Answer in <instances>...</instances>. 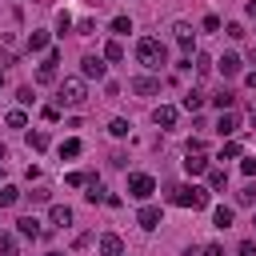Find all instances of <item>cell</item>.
<instances>
[{"label":"cell","instance_id":"8fae6325","mask_svg":"<svg viewBox=\"0 0 256 256\" xmlns=\"http://www.w3.org/2000/svg\"><path fill=\"white\" fill-rule=\"evenodd\" d=\"M152 120H156V128H172V124H176V108H172V104H160V108L152 112Z\"/></svg>","mask_w":256,"mask_h":256},{"label":"cell","instance_id":"4dcf8cb0","mask_svg":"<svg viewBox=\"0 0 256 256\" xmlns=\"http://www.w3.org/2000/svg\"><path fill=\"white\" fill-rule=\"evenodd\" d=\"M112 32H116V36L132 32V20H128V16H116V20H112Z\"/></svg>","mask_w":256,"mask_h":256},{"label":"cell","instance_id":"5bb4252c","mask_svg":"<svg viewBox=\"0 0 256 256\" xmlns=\"http://www.w3.org/2000/svg\"><path fill=\"white\" fill-rule=\"evenodd\" d=\"M84 188H88V192H84V196H88V204H100V200H108V192H104V184H100L96 176H88V184H84Z\"/></svg>","mask_w":256,"mask_h":256},{"label":"cell","instance_id":"e0dca14e","mask_svg":"<svg viewBox=\"0 0 256 256\" xmlns=\"http://www.w3.org/2000/svg\"><path fill=\"white\" fill-rule=\"evenodd\" d=\"M16 228H20V236H32V240L40 236V220H36V216H20Z\"/></svg>","mask_w":256,"mask_h":256},{"label":"cell","instance_id":"7a4b0ae2","mask_svg":"<svg viewBox=\"0 0 256 256\" xmlns=\"http://www.w3.org/2000/svg\"><path fill=\"white\" fill-rule=\"evenodd\" d=\"M136 60H140L144 68H160V64H168V48H164V40H156V36H140V44H136Z\"/></svg>","mask_w":256,"mask_h":256},{"label":"cell","instance_id":"4316f807","mask_svg":"<svg viewBox=\"0 0 256 256\" xmlns=\"http://www.w3.org/2000/svg\"><path fill=\"white\" fill-rule=\"evenodd\" d=\"M236 204H256V184H244L236 192Z\"/></svg>","mask_w":256,"mask_h":256},{"label":"cell","instance_id":"83f0119b","mask_svg":"<svg viewBox=\"0 0 256 256\" xmlns=\"http://www.w3.org/2000/svg\"><path fill=\"white\" fill-rule=\"evenodd\" d=\"M4 124H8V128H24V124H28V116L16 108V112H8V116H4Z\"/></svg>","mask_w":256,"mask_h":256},{"label":"cell","instance_id":"f35d334b","mask_svg":"<svg viewBox=\"0 0 256 256\" xmlns=\"http://www.w3.org/2000/svg\"><path fill=\"white\" fill-rule=\"evenodd\" d=\"M16 100H20V104H32L36 96H32V88H20V92H16Z\"/></svg>","mask_w":256,"mask_h":256},{"label":"cell","instance_id":"277c9868","mask_svg":"<svg viewBox=\"0 0 256 256\" xmlns=\"http://www.w3.org/2000/svg\"><path fill=\"white\" fill-rule=\"evenodd\" d=\"M152 192H156V180H152L148 172H132V176H128V196H132V200H148Z\"/></svg>","mask_w":256,"mask_h":256},{"label":"cell","instance_id":"8d00e7d4","mask_svg":"<svg viewBox=\"0 0 256 256\" xmlns=\"http://www.w3.org/2000/svg\"><path fill=\"white\" fill-rule=\"evenodd\" d=\"M204 28L208 32H220V16H204Z\"/></svg>","mask_w":256,"mask_h":256},{"label":"cell","instance_id":"f1b7e54d","mask_svg":"<svg viewBox=\"0 0 256 256\" xmlns=\"http://www.w3.org/2000/svg\"><path fill=\"white\" fill-rule=\"evenodd\" d=\"M128 128H132L128 120H112V124H108V132H112L116 140H124V136H128Z\"/></svg>","mask_w":256,"mask_h":256},{"label":"cell","instance_id":"1f68e13d","mask_svg":"<svg viewBox=\"0 0 256 256\" xmlns=\"http://www.w3.org/2000/svg\"><path fill=\"white\" fill-rule=\"evenodd\" d=\"M232 156H240V144H236V140H228V144L220 148V160H232Z\"/></svg>","mask_w":256,"mask_h":256},{"label":"cell","instance_id":"681fc988","mask_svg":"<svg viewBox=\"0 0 256 256\" xmlns=\"http://www.w3.org/2000/svg\"><path fill=\"white\" fill-rule=\"evenodd\" d=\"M252 224H256V220H252Z\"/></svg>","mask_w":256,"mask_h":256},{"label":"cell","instance_id":"8992f818","mask_svg":"<svg viewBox=\"0 0 256 256\" xmlns=\"http://www.w3.org/2000/svg\"><path fill=\"white\" fill-rule=\"evenodd\" d=\"M56 64H60V52L52 48V52L44 56V64L36 68V84H52V80H56Z\"/></svg>","mask_w":256,"mask_h":256},{"label":"cell","instance_id":"836d02e7","mask_svg":"<svg viewBox=\"0 0 256 256\" xmlns=\"http://www.w3.org/2000/svg\"><path fill=\"white\" fill-rule=\"evenodd\" d=\"M64 180H68V184H72V188H80V184H88V176H84V172H68V176H64Z\"/></svg>","mask_w":256,"mask_h":256},{"label":"cell","instance_id":"d4e9b609","mask_svg":"<svg viewBox=\"0 0 256 256\" xmlns=\"http://www.w3.org/2000/svg\"><path fill=\"white\" fill-rule=\"evenodd\" d=\"M104 60H124V44L120 40H108L104 44Z\"/></svg>","mask_w":256,"mask_h":256},{"label":"cell","instance_id":"7c38bea8","mask_svg":"<svg viewBox=\"0 0 256 256\" xmlns=\"http://www.w3.org/2000/svg\"><path fill=\"white\" fill-rule=\"evenodd\" d=\"M184 168H188V176H200V172H208V156L204 152H188Z\"/></svg>","mask_w":256,"mask_h":256},{"label":"cell","instance_id":"f546056e","mask_svg":"<svg viewBox=\"0 0 256 256\" xmlns=\"http://www.w3.org/2000/svg\"><path fill=\"white\" fill-rule=\"evenodd\" d=\"M80 148H84V144L72 136V140H64V144H60V156H80Z\"/></svg>","mask_w":256,"mask_h":256},{"label":"cell","instance_id":"ab89813d","mask_svg":"<svg viewBox=\"0 0 256 256\" xmlns=\"http://www.w3.org/2000/svg\"><path fill=\"white\" fill-rule=\"evenodd\" d=\"M240 256H256V244L252 240H240Z\"/></svg>","mask_w":256,"mask_h":256},{"label":"cell","instance_id":"7402d4cb","mask_svg":"<svg viewBox=\"0 0 256 256\" xmlns=\"http://www.w3.org/2000/svg\"><path fill=\"white\" fill-rule=\"evenodd\" d=\"M0 252H4V256H16V252H20V240H16L12 232H4V236H0Z\"/></svg>","mask_w":256,"mask_h":256},{"label":"cell","instance_id":"9c48e42d","mask_svg":"<svg viewBox=\"0 0 256 256\" xmlns=\"http://www.w3.org/2000/svg\"><path fill=\"white\" fill-rule=\"evenodd\" d=\"M128 88H132L136 96H156V92H160V80H156V76H136Z\"/></svg>","mask_w":256,"mask_h":256},{"label":"cell","instance_id":"60d3db41","mask_svg":"<svg viewBox=\"0 0 256 256\" xmlns=\"http://www.w3.org/2000/svg\"><path fill=\"white\" fill-rule=\"evenodd\" d=\"M244 12H248V16H256V0H248V4H244Z\"/></svg>","mask_w":256,"mask_h":256},{"label":"cell","instance_id":"7bdbcfd3","mask_svg":"<svg viewBox=\"0 0 256 256\" xmlns=\"http://www.w3.org/2000/svg\"><path fill=\"white\" fill-rule=\"evenodd\" d=\"M180 256H200V248H184V252H180Z\"/></svg>","mask_w":256,"mask_h":256},{"label":"cell","instance_id":"d6a6232c","mask_svg":"<svg viewBox=\"0 0 256 256\" xmlns=\"http://www.w3.org/2000/svg\"><path fill=\"white\" fill-rule=\"evenodd\" d=\"M68 28H72V16H68V12H60V16H56V32H60V36H64V32H68Z\"/></svg>","mask_w":256,"mask_h":256},{"label":"cell","instance_id":"cb8c5ba5","mask_svg":"<svg viewBox=\"0 0 256 256\" xmlns=\"http://www.w3.org/2000/svg\"><path fill=\"white\" fill-rule=\"evenodd\" d=\"M48 48V32H28V52H40Z\"/></svg>","mask_w":256,"mask_h":256},{"label":"cell","instance_id":"52a82bcc","mask_svg":"<svg viewBox=\"0 0 256 256\" xmlns=\"http://www.w3.org/2000/svg\"><path fill=\"white\" fill-rule=\"evenodd\" d=\"M172 36H176V44L184 48V56H192V48H196V44H192V28H188L184 20H176V24H172Z\"/></svg>","mask_w":256,"mask_h":256},{"label":"cell","instance_id":"b9f144b4","mask_svg":"<svg viewBox=\"0 0 256 256\" xmlns=\"http://www.w3.org/2000/svg\"><path fill=\"white\" fill-rule=\"evenodd\" d=\"M244 80H248V88H256V72H248V76H244Z\"/></svg>","mask_w":256,"mask_h":256},{"label":"cell","instance_id":"9a60e30c","mask_svg":"<svg viewBox=\"0 0 256 256\" xmlns=\"http://www.w3.org/2000/svg\"><path fill=\"white\" fill-rule=\"evenodd\" d=\"M48 220H52L56 228H68V224H72V208H64V204H52V212H48Z\"/></svg>","mask_w":256,"mask_h":256},{"label":"cell","instance_id":"ac0fdd59","mask_svg":"<svg viewBox=\"0 0 256 256\" xmlns=\"http://www.w3.org/2000/svg\"><path fill=\"white\" fill-rule=\"evenodd\" d=\"M216 132H220V136H232V132H236V112H220Z\"/></svg>","mask_w":256,"mask_h":256},{"label":"cell","instance_id":"3957f363","mask_svg":"<svg viewBox=\"0 0 256 256\" xmlns=\"http://www.w3.org/2000/svg\"><path fill=\"white\" fill-rule=\"evenodd\" d=\"M56 100H60V108H64V104H68V108H80V104L88 100L84 80H80V76H68V80L60 84V96H56Z\"/></svg>","mask_w":256,"mask_h":256},{"label":"cell","instance_id":"5b68a950","mask_svg":"<svg viewBox=\"0 0 256 256\" xmlns=\"http://www.w3.org/2000/svg\"><path fill=\"white\" fill-rule=\"evenodd\" d=\"M136 224H140L144 232H152V228H160V224H164V212H160L156 204H144V208L136 212Z\"/></svg>","mask_w":256,"mask_h":256},{"label":"cell","instance_id":"7dc6e473","mask_svg":"<svg viewBox=\"0 0 256 256\" xmlns=\"http://www.w3.org/2000/svg\"><path fill=\"white\" fill-rule=\"evenodd\" d=\"M44 256H60V252H44Z\"/></svg>","mask_w":256,"mask_h":256},{"label":"cell","instance_id":"484cf974","mask_svg":"<svg viewBox=\"0 0 256 256\" xmlns=\"http://www.w3.org/2000/svg\"><path fill=\"white\" fill-rule=\"evenodd\" d=\"M28 148L44 152V148H48V132H28Z\"/></svg>","mask_w":256,"mask_h":256},{"label":"cell","instance_id":"ee69618b","mask_svg":"<svg viewBox=\"0 0 256 256\" xmlns=\"http://www.w3.org/2000/svg\"><path fill=\"white\" fill-rule=\"evenodd\" d=\"M4 160H8V148H4V144H0V164H4Z\"/></svg>","mask_w":256,"mask_h":256},{"label":"cell","instance_id":"4fadbf2b","mask_svg":"<svg viewBox=\"0 0 256 256\" xmlns=\"http://www.w3.org/2000/svg\"><path fill=\"white\" fill-rule=\"evenodd\" d=\"M232 220H236V212H232L228 204H216V208H212V224H216V228H232Z\"/></svg>","mask_w":256,"mask_h":256},{"label":"cell","instance_id":"d6986e66","mask_svg":"<svg viewBox=\"0 0 256 256\" xmlns=\"http://www.w3.org/2000/svg\"><path fill=\"white\" fill-rule=\"evenodd\" d=\"M180 108H184V112H200V108H204V96H200V92H184Z\"/></svg>","mask_w":256,"mask_h":256},{"label":"cell","instance_id":"30bf717a","mask_svg":"<svg viewBox=\"0 0 256 256\" xmlns=\"http://www.w3.org/2000/svg\"><path fill=\"white\" fill-rule=\"evenodd\" d=\"M100 256H124V240L116 232H104L100 236Z\"/></svg>","mask_w":256,"mask_h":256},{"label":"cell","instance_id":"2e32d148","mask_svg":"<svg viewBox=\"0 0 256 256\" xmlns=\"http://www.w3.org/2000/svg\"><path fill=\"white\" fill-rule=\"evenodd\" d=\"M216 64H220V72H224V76H236V72H240V56H236V52H224Z\"/></svg>","mask_w":256,"mask_h":256},{"label":"cell","instance_id":"603a6c76","mask_svg":"<svg viewBox=\"0 0 256 256\" xmlns=\"http://www.w3.org/2000/svg\"><path fill=\"white\" fill-rule=\"evenodd\" d=\"M16 200H20V188H12V184H4V188H0V208H12Z\"/></svg>","mask_w":256,"mask_h":256},{"label":"cell","instance_id":"74e56055","mask_svg":"<svg viewBox=\"0 0 256 256\" xmlns=\"http://www.w3.org/2000/svg\"><path fill=\"white\" fill-rule=\"evenodd\" d=\"M208 68H212V64H208V56H204V52H196V72H208Z\"/></svg>","mask_w":256,"mask_h":256},{"label":"cell","instance_id":"6da1fadb","mask_svg":"<svg viewBox=\"0 0 256 256\" xmlns=\"http://www.w3.org/2000/svg\"><path fill=\"white\" fill-rule=\"evenodd\" d=\"M172 204L196 212V208H208V204H212V192L200 188V184H176V188H172Z\"/></svg>","mask_w":256,"mask_h":256},{"label":"cell","instance_id":"ba28073f","mask_svg":"<svg viewBox=\"0 0 256 256\" xmlns=\"http://www.w3.org/2000/svg\"><path fill=\"white\" fill-rule=\"evenodd\" d=\"M80 72H84L88 80H104V72H108V68H104V60H100V56H84V60H80Z\"/></svg>","mask_w":256,"mask_h":256},{"label":"cell","instance_id":"ffe728a7","mask_svg":"<svg viewBox=\"0 0 256 256\" xmlns=\"http://www.w3.org/2000/svg\"><path fill=\"white\" fill-rule=\"evenodd\" d=\"M232 100H236V92H228V88H220V92L212 96V104H216L220 112H232Z\"/></svg>","mask_w":256,"mask_h":256},{"label":"cell","instance_id":"d590c367","mask_svg":"<svg viewBox=\"0 0 256 256\" xmlns=\"http://www.w3.org/2000/svg\"><path fill=\"white\" fill-rule=\"evenodd\" d=\"M200 256H224V248H220V244H204V248H200Z\"/></svg>","mask_w":256,"mask_h":256},{"label":"cell","instance_id":"f6af8a7d","mask_svg":"<svg viewBox=\"0 0 256 256\" xmlns=\"http://www.w3.org/2000/svg\"><path fill=\"white\" fill-rule=\"evenodd\" d=\"M252 128H256V108H252Z\"/></svg>","mask_w":256,"mask_h":256},{"label":"cell","instance_id":"c3c4849f","mask_svg":"<svg viewBox=\"0 0 256 256\" xmlns=\"http://www.w3.org/2000/svg\"><path fill=\"white\" fill-rule=\"evenodd\" d=\"M252 60H256V44H252Z\"/></svg>","mask_w":256,"mask_h":256},{"label":"cell","instance_id":"44dd1931","mask_svg":"<svg viewBox=\"0 0 256 256\" xmlns=\"http://www.w3.org/2000/svg\"><path fill=\"white\" fill-rule=\"evenodd\" d=\"M224 184H228V172H224V168H212V172H208V192H220Z\"/></svg>","mask_w":256,"mask_h":256},{"label":"cell","instance_id":"bcb514c9","mask_svg":"<svg viewBox=\"0 0 256 256\" xmlns=\"http://www.w3.org/2000/svg\"><path fill=\"white\" fill-rule=\"evenodd\" d=\"M96 4H112V0H96Z\"/></svg>","mask_w":256,"mask_h":256},{"label":"cell","instance_id":"e575fe53","mask_svg":"<svg viewBox=\"0 0 256 256\" xmlns=\"http://www.w3.org/2000/svg\"><path fill=\"white\" fill-rule=\"evenodd\" d=\"M240 172H244V176H256V160H252V156H248V160H240Z\"/></svg>","mask_w":256,"mask_h":256}]
</instances>
